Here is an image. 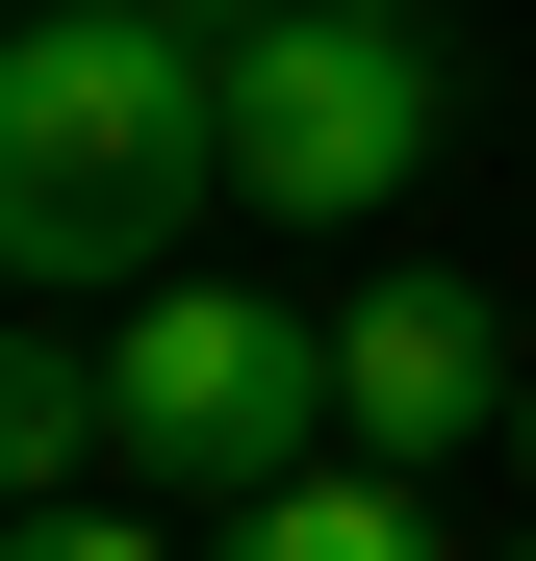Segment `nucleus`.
I'll return each mask as SVG.
<instances>
[{
	"label": "nucleus",
	"mask_w": 536,
	"mask_h": 561,
	"mask_svg": "<svg viewBox=\"0 0 536 561\" xmlns=\"http://www.w3.org/2000/svg\"><path fill=\"white\" fill-rule=\"evenodd\" d=\"M511 459H536V383H511Z\"/></svg>",
	"instance_id": "obj_8"
},
{
	"label": "nucleus",
	"mask_w": 536,
	"mask_h": 561,
	"mask_svg": "<svg viewBox=\"0 0 536 561\" xmlns=\"http://www.w3.org/2000/svg\"><path fill=\"white\" fill-rule=\"evenodd\" d=\"M434 179V26L409 0H282V26H230V205L282 230H357Z\"/></svg>",
	"instance_id": "obj_3"
},
{
	"label": "nucleus",
	"mask_w": 536,
	"mask_h": 561,
	"mask_svg": "<svg viewBox=\"0 0 536 561\" xmlns=\"http://www.w3.org/2000/svg\"><path fill=\"white\" fill-rule=\"evenodd\" d=\"M179 26H282V0H179Z\"/></svg>",
	"instance_id": "obj_7"
},
{
	"label": "nucleus",
	"mask_w": 536,
	"mask_h": 561,
	"mask_svg": "<svg viewBox=\"0 0 536 561\" xmlns=\"http://www.w3.org/2000/svg\"><path fill=\"white\" fill-rule=\"evenodd\" d=\"M0 561H179V511H128V485H103V511H26Z\"/></svg>",
	"instance_id": "obj_6"
},
{
	"label": "nucleus",
	"mask_w": 536,
	"mask_h": 561,
	"mask_svg": "<svg viewBox=\"0 0 536 561\" xmlns=\"http://www.w3.org/2000/svg\"><path fill=\"white\" fill-rule=\"evenodd\" d=\"M103 357H128V511H282L332 459V307H282V280L179 255L153 307H103Z\"/></svg>",
	"instance_id": "obj_2"
},
{
	"label": "nucleus",
	"mask_w": 536,
	"mask_h": 561,
	"mask_svg": "<svg viewBox=\"0 0 536 561\" xmlns=\"http://www.w3.org/2000/svg\"><path fill=\"white\" fill-rule=\"evenodd\" d=\"M511 383H536V332L460 255H384L332 307V459H460V434H511Z\"/></svg>",
	"instance_id": "obj_4"
},
{
	"label": "nucleus",
	"mask_w": 536,
	"mask_h": 561,
	"mask_svg": "<svg viewBox=\"0 0 536 561\" xmlns=\"http://www.w3.org/2000/svg\"><path fill=\"white\" fill-rule=\"evenodd\" d=\"M511 561H536V536H511Z\"/></svg>",
	"instance_id": "obj_9"
},
{
	"label": "nucleus",
	"mask_w": 536,
	"mask_h": 561,
	"mask_svg": "<svg viewBox=\"0 0 536 561\" xmlns=\"http://www.w3.org/2000/svg\"><path fill=\"white\" fill-rule=\"evenodd\" d=\"M205 561H434V511H409V459H307V485L230 511Z\"/></svg>",
	"instance_id": "obj_5"
},
{
	"label": "nucleus",
	"mask_w": 536,
	"mask_h": 561,
	"mask_svg": "<svg viewBox=\"0 0 536 561\" xmlns=\"http://www.w3.org/2000/svg\"><path fill=\"white\" fill-rule=\"evenodd\" d=\"M179 205H230V26L26 0L0 26V255H26V307H153Z\"/></svg>",
	"instance_id": "obj_1"
}]
</instances>
